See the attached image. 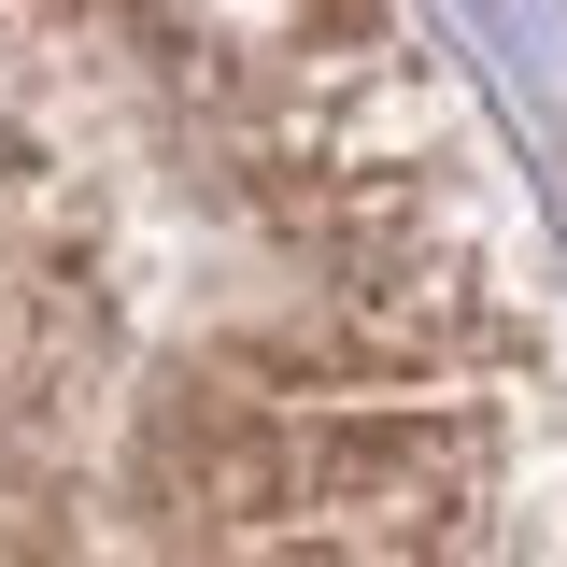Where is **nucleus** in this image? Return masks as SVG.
<instances>
[{
    "label": "nucleus",
    "instance_id": "nucleus-1",
    "mask_svg": "<svg viewBox=\"0 0 567 567\" xmlns=\"http://www.w3.org/2000/svg\"><path fill=\"white\" fill-rule=\"evenodd\" d=\"M0 567H567V256L425 0H0Z\"/></svg>",
    "mask_w": 567,
    "mask_h": 567
}]
</instances>
